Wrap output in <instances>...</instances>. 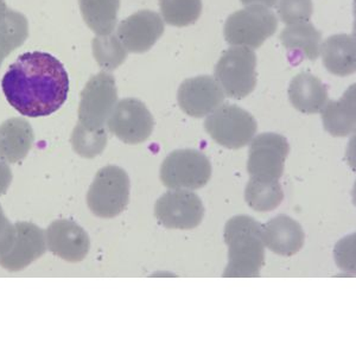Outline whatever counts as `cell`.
<instances>
[{"label": "cell", "instance_id": "cell-21", "mask_svg": "<svg viewBox=\"0 0 356 356\" xmlns=\"http://www.w3.org/2000/svg\"><path fill=\"white\" fill-rule=\"evenodd\" d=\"M280 38L284 48L288 50L291 57L316 61L320 56L322 35L309 22L290 25L284 29Z\"/></svg>", "mask_w": 356, "mask_h": 356}, {"label": "cell", "instance_id": "cell-11", "mask_svg": "<svg viewBox=\"0 0 356 356\" xmlns=\"http://www.w3.org/2000/svg\"><path fill=\"white\" fill-rule=\"evenodd\" d=\"M108 130L125 144L137 145L150 138L154 120L145 104L127 97L118 102L107 120Z\"/></svg>", "mask_w": 356, "mask_h": 356}, {"label": "cell", "instance_id": "cell-25", "mask_svg": "<svg viewBox=\"0 0 356 356\" xmlns=\"http://www.w3.org/2000/svg\"><path fill=\"white\" fill-rule=\"evenodd\" d=\"M159 8L168 24L183 28L199 19L202 0H159Z\"/></svg>", "mask_w": 356, "mask_h": 356}, {"label": "cell", "instance_id": "cell-27", "mask_svg": "<svg viewBox=\"0 0 356 356\" xmlns=\"http://www.w3.org/2000/svg\"><path fill=\"white\" fill-rule=\"evenodd\" d=\"M72 145L74 151L81 157H97L107 145V131L105 127L100 130H88L79 122L72 134Z\"/></svg>", "mask_w": 356, "mask_h": 356}, {"label": "cell", "instance_id": "cell-29", "mask_svg": "<svg viewBox=\"0 0 356 356\" xmlns=\"http://www.w3.org/2000/svg\"><path fill=\"white\" fill-rule=\"evenodd\" d=\"M15 236H16L15 225L8 221L3 211V208L0 206V255L8 253V250L13 246Z\"/></svg>", "mask_w": 356, "mask_h": 356}, {"label": "cell", "instance_id": "cell-33", "mask_svg": "<svg viewBox=\"0 0 356 356\" xmlns=\"http://www.w3.org/2000/svg\"><path fill=\"white\" fill-rule=\"evenodd\" d=\"M8 56V54L5 53L4 50L0 48V67H1V65H3V62H4L5 58H6V57Z\"/></svg>", "mask_w": 356, "mask_h": 356}, {"label": "cell", "instance_id": "cell-9", "mask_svg": "<svg viewBox=\"0 0 356 356\" xmlns=\"http://www.w3.org/2000/svg\"><path fill=\"white\" fill-rule=\"evenodd\" d=\"M290 152L288 139L278 134H261L252 139L247 171L251 178L280 181Z\"/></svg>", "mask_w": 356, "mask_h": 356}, {"label": "cell", "instance_id": "cell-31", "mask_svg": "<svg viewBox=\"0 0 356 356\" xmlns=\"http://www.w3.org/2000/svg\"><path fill=\"white\" fill-rule=\"evenodd\" d=\"M277 1L278 0H241V3L243 5H263V6H266V8H273L275 4H277Z\"/></svg>", "mask_w": 356, "mask_h": 356}, {"label": "cell", "instance_id": "cell-20", "mask_svg": "<svg viewBox=\"0 0 356 356\" xmlns=\"http://www.w3.org/2000/svg\"><path fill=\"white\" fill-rule=\"evenodd\" d=\"M355 85L350 86L337 102H327L322 112L324 130L332 137H347L355 132Z\"/></svg>", "mask_w": 356, "mask_h": 356}, {"label": "cell", "instance_id": "cell-26", "mask_svg": "<svg viewBox=\"0 0 356 356\" xmlns=\"http://www.w3.org/2000/svg\"><path fill=\"white\" fill-rule=\"evenodd\" d=\"M92 47L97 65L107 72H112L120 67L127 57V50L119 41L117 35L111 33L106 36H97L92 42Z\"/></svg>", "mask_w": 356, "mask_h": 356}, {"label": "cell", "instance_id": "cell-8", "mask_svg": "<svg viewBox=\"0 0 356 356\" xmlns=\"http://www.w3.org/2000/svg\"><path fill=\"white\" fill-rule=\"evenodd\" d=\"M117 102L118 89L113 75L102 72L90 77L82 90L79 122L88 130L104 129Z\"/></svg>", "mask_w": 356, "mask_h": 356}, {"label": "cell", "instance_id": "cell-18", "mask_svg": "<svg viewBox=\"0 0 356 356\" xmlns=\"http://www.w3.org/2000/svg\"><path fill=\"white\" fill-rule=\"evenodd\" d=\"M35 140L33 127L23 118H11L0 125V158L8 163L24 159Z\"/></svg>", "mask_w": 356, "mask_h": 356}, {"label": "cell", "instance_id": "cell-3", "mask_svg": "<svg viewBox=\"0 0 356 356\" xmlns=\"http://www.w3.org/2000/svg\"><path fill=\"white\" fill-rule=\"evenodd\" d=\"M130 189V178L124 169L117 165L105 166L89 186L88 208L97 218L113 219L127 208Z\"/></svg>", "mask_w": 356, "mask_h": 356}, {"label": "cell", "instance_id": "cell-13", "mask_svg": "<svg viewBox=\"0 0 356 356\" xmlns=\"http://www.w3.org/2000/svg\"><path fill=\"white\" fill-rule=\"evenodd\" d=\"M164 33V22L157 13L142 10L126 18L117 29V37L127 51H149Z\"/></svg>", "mask_w": 356, "mask_h": 356}, {"label": "cell", "instance_id": "cell-22", "mask_svg": "<svg viewBox=\"0 0 356 356\" xmlns=\"http://www.w3.org/2000/svg\"><path fill=\"white\" fill-rule=\"evenodd\" d=\"M79 5L83 21L97 36L113 33L120 0H79Z\"/></svg>", "mask_w": 356, "mask_h": 356}, {"label": "cell", "instance_id": "cell-28", "mask_svg": "<svg viewBox=\"0 0 356 356\" xmlns=\"http://www.w3.org/2000/svg\"><path fill=\"white\" fill-rule=\"evenodd\" d=\"M314 13L312 0H280L278 15L280 21L288 25L307 23Z\"/></svg>", "mask_w": 356, "mask_h": 356}, {"label": "cell", "instance_id": "cell-7", "mask_svg": "<svg viewBox=\"0 0 356 356\" xmlns=\"http://www.w3.org/2000/svg\"><path fill=\"white\" fill-rule=\"evenodd\" d=\"M204 129L220 145L236 150L252 142L258 124L251 113L239 106L221 105L207 117Z\"/></svg>", "mask_w": 356, "mask_h": 356}, {"label": "cell", "instance_id": "cell-14", "mask_svg": "<svg viewBox=\"0 0 356 356\" xmlns=\"http://www.w3.org/2000/svg\"><path fill=\"white\" fill-rule=\"evenodd\" d=\"M16 236L8 253L0 255V266L11 272L22 271L47 251L45 232L31 222H16Z\"/></svg>", "mask_w": 356, "mask_h": 356}, {"label": "cell", "instance_id": "cell-2", "mask_svg": "<svg viewBox=\"0 0 356 356\" xmlns=\"http://www.w3.org/2000/svg\"><path fill=\"white\" fill-rule=\"evenodd\" d=\"M263 225L251 216L232 218L225 227V243L228 246V264L225 278L259 277L265 261Z\"/></svg>", "mask_w": 356, "mask_h": 356}, {"label": "cell", "instance_id": "cell-5", "mask_svg": "<svg viewBox=\"0 0 356 356\" xmlns=\"http://www.w3.org/2000/svg\"><path fill=\"white\" fill-rule=\"evenodd\" d=\"M257 56L252 49L233 47L223 53L214 69V79L231 99L248 97L257 86Z\"/></svg>", "mask_w": 356, "mask_h": 356}, {"label": "cell", "instance_id": "cell-15", "mask_svg": "<svg viewBox=\"0 0 356 356\" xmlns=\"http://www.w3.org/2000/svg\"><path fill=\"white\" fill-rule=\"evenodd\" d=\"M49 251L69 263L85 259L90 248L87 232L72 220H56L45 233Z\"/></svg>", "mask_w": 356, "mask_h": 356}, {"label": "cell", "instance_id": "cell-19", "mask_svg": "<svg viewBox=\"0 0 356 356\" xmlns=\"http://www.w3.org/2000/svg\"><path fill=\"white\" fill-rule=\"evenodd\" d=\"M323 65L336 76H349L356 70V45L354 35H334L321 44Z\"/></svg>", "mask_w": 356, "mask_h": 356}, {"label": "cell", "instance_id": "cell-1", "mask_svg": "<svg viewBox=\"0 0 356 356\" xmlns=\"http://www.w3.org/2000/svg\"><path fill=\"white\" fill-rule=\"evenodd\" d=\"M1 88L8 104L19 113L30 118L47 117L67 102L68 73L50 54H23L10 65Z\"/></svg>", "mask_w": 356, "mask_h": 356}, {"label": "cell", "instance_id": "cell-6", "mask_svg": "<svg viewBox=\"0 0 356 356\" xmlns=\"http://www.w3.org/2000/svg\"><path fill=\"white\" fill-rule=\"evenodd\" d=\"M211 163L201 151L175 150L161 166V181L169 189L196 191L209 182Z\"/></svg>", "mask_w": 356, "mask_h": 356}, {"label": "cell", "instance_id": "cell-30", "mask_svg": "<svg viewBox=\"0 0 356 356\" xmlns=\"http://www.w3.org/2000/svg\"><path fill=\"white\" fill-rule=\"evenodd\" d=\"M11 182H13V171L8 165V163L0 158V196L8 191Z\"/></svg>", "mask_w": 356, "mask_h": 356}, {"label": "cell", "instance_id": "cell-24", "mask_svg": "<svg viewBox=\"0 0 356 356\" xmlns=\"http://www.w3.org/2000/svg\"><path fill=\"white\" fill-rule=\"evenodd\" d=\"M28 36L26 17L8 8L4 17L0 19V48L10 55L26 41Z\"/></svg>", "mask_w": 356, "mask_h": 356}, {"label": "cell", "instance_id": "cell-23", "mask_svg": "<svg viewBox=\"0 0 356 356\" xmlns=\"http://www.w3.org/2000/svg\"><path fill=\"white\" fill-rule=\"evenodd\" d=\"M245 200L252 209L259 213L275 211L284 200L280 181H261L251 178L245 189Z\"/></svg>", "mask_w": 356, "mask_h": 356}, {"label": "cell", "instance_id": "cell-17", "mask_svg": "<svg viewBox=\"0 0 356 356\" xmlns=\"http://www.w3.org/2000/svg\"><path fill=\"white\" fill-rule=\"evenodd\" d=\"M289 99L296 110L302 113H320L328 102V89L315 75L300 73L289 86Z\"/></svg>", "mask_w": 356, "mask_h": 356}, {"label": "cell", "instance_id": "cell-16", "mask_svg": "<svg viewBox=\"0 0 356 356\" xmlns=\"http://www.w3.org/2000/svg\"><path fill=\"white\" fill-rule=\"evenodd\" d=\"M261 235L265 247L282 257L295 255L305 241V234L300 223L284 214L277 215L263 225Z\"/></svg>", "mask_w": 356, "mask_h": 356}, {"label": "cell", "instance_id": "cell-10", "mask_svg": "<svg viewBox=\"0 0 356 356\" xmlns=\"http://www.w3.org/2000/svg\"><path fill=\"white\" fill-rule=\"evenodd\" d=\"M158 222L170 229H194L202 222L204 207L197 194L172 189L161 196L154 206Z\"/></svg>", "mask_w": 356, "mask_h": 356}, {"label": "cell", "instance_id": "cell-32", "mask_svg": "<svg viewBox=\"0 0 356 356\" xmlns=\"http://www.w3.org/2000/svg\"><path fill=\"white\" fill-rule=\"evenodd\" d=\"M8 5L5 3V0H0V19L4 17L5 13L8 11Z\"/></svg>", "mask_w": 356, "mask_h": 356}, {"label": "cell", "instance_id": "cell-4", "mask_svg": "<svg viewBox=\"0 0 356 356\" xmlns=\"http://www.w3.org/2000/svg\"><path fill=\"white\" fill-rule=\"evenodd\" d=\"M278 19L270 8L263 5H248L232 13L225 23V38L233 47L258 49L273 36Z\"/></svg>", "mask_w": 356, "mask_h": 356}, {"label": "cell", "instance_id": "cell-12", "mask_svg": "<svg viewBox=\"0 0 356 356\" xmlns=\"http://www.w3.org/2000/svg\"><path fill=\"white\" fill-rule=\"evenodd\" d=\"M225 93L214 77L186 79L177 92L178 105L184 113L194 118H203L218 110L225 102Z\"/></svg>", "mask_w": 356, "mask_h": 356}]
</instances>
